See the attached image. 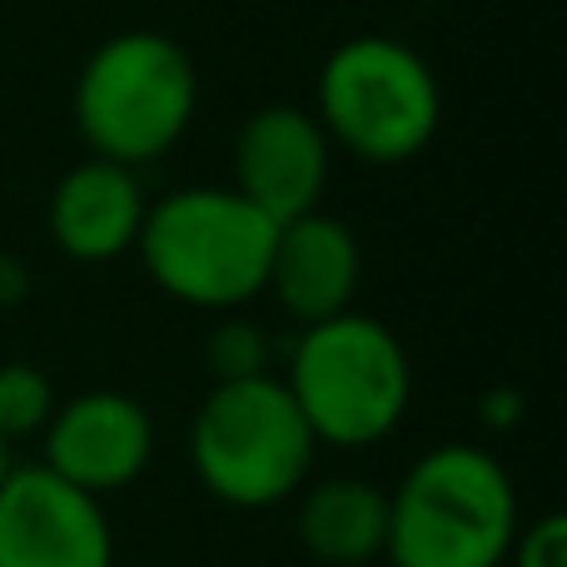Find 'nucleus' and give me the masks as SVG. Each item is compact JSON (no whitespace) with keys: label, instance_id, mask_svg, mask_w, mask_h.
<instances>
[{"label":"nucleus","instance_id":"16","mask_svg":"<svg viewBox=\"0 0 567 567\" xmlns=\"http://www.w3.org/2000/svg\"><path fill=\"white\" fill-rule=\"evenodd\" d=\"M478 419H483V429H493V433L518 429V419H523V393H518V389H488V393L478 399Z\"/></svg>","mask_w":567,"mask_h":567},{"label":"nucleus","instance_id":"14","mask_svg":"<svg viewBox=\"0 0 567 567\" xmlns=\"http://www.w3.org/2000/svg\"><path fill=\"white\" fill-rule=\"evenodd\" d=\"M205 363H209V373H215V383L259 379V373H269V363H275V339H269L265 323L245 319V313H225V319L209 329Z\"/></svg>","mask_w":567,"mask_h":567},{"label":"nucleus","instance_id":"5","mask_svg":"<svg viewBox=\"0 0 567 567\" xmlns=\"http://www.w3.org/2000/svg\"><path fill=\"white\" fill-rule=\"evenodd\" d=\"M313 443L279 373L215 383L189 419V468L215 503L265 513L309 483Z\"/></svg>","mask_w":567,"mask_h":567},{"label":"nucleus","instance_id":"9","mask_svg":"<svg viewBox=\"0 0 567 567\" xmlns=\"http://www.w3.org/2000/svg\"><path fill=\"white\" fill-rule=\"evenodd\" d=\"M333 175V145L313 110L265 105L235 135V189L275 225L319 209Z\"/></svg>","mask_w":567,"mask_h":567},{"label":"nucleus","instance_id":"4","mask_svg":"<svg viewBox=\"0 0 567 567\" xmlns=\"http://www.w3.org/2000/svg\"><path fill=\"white\" fill-rule=\"evenodd\" d=\"M199 110V75L185 45L159 30H120L85 55L70 95L90 155L125 169L155 165L185 140Z\"/></svg>","mask_w":567,"mask_h":567},{"label":"nucleus","instance_id":"15","mask_svg":"<svg viewBox=\"0 0 567 567\" xmlns=\"http://www.w3.org/2000/svg\"><path fill=\"white\" fill-rule=\"evenodd\" d=\"M503 567H567V518L563 513H543V518L523 523Z\"/></svg>","mask_w":567,"mask_h":567},{"label":"nucleus","instance_id":"18","mask_svg":"<svg viewBox=\"0 0 567 567\" xmlns=\"http://www.w3.org/2000/svg\"><path fill=\"white\" fill-rule=\"evenodd\" d=\"M10 468H16V458H10V443L6 439H0V478H6V473Z\"/></svg>","mask_w":567,"mask_h":567},{"label":"nucleus","instance_id":"17","mask_svg":"<svg viewBox=\"0 0 567 567\" xmlns=\"http://www.w3.org/2000/svg\"><path fill=\"white\" fill-rule=\"evenodd\" d=\"M25 293H30V269L16 255H0V309L25 303Z\"/></svg>","mask_w":567,"mask_h":567},{"label":"nucleus","instance_id":"2","mask_svg":"<svg viewBox=\"0 0 567 567\" xmlns=\"http://www.w3.org/2000/svg\"><path fill=\"white\" fill-rule=\"evenodd\" d=\"M279 225L235 185H185L145 209L135 255L150 284L185 309L239 313L269 284Z\"/></svg>","mask_w":567,"mask_h":567},{"label":"nucleus","instance_id":"11","mask_svg":"<svg viewBox=\"0 0 567 567\" xmlns=\"http://www.w3.org/2000/svg\"><path fill=\"white\" fill-rule=\"evenodd\" d=\"M145 185L140 169H125L115 159H80L75 169L60 175L50 189V239L65 259L75 265H110V259L130 255L145 225Z\"/></svg>","mask_w":567,"mask_h":567},{"label":"nucleus","instance_id":"6","mask_svg":"<svg viewBox=\"0 0 567 567\" xmlns=\"http://www.w3.org/2000/svg\"><path fill=\"white\" fill-rule=\"evenodd\" d=\"M313 120L333 150L393 169L433 145L443 125V90L413 45L393 35H349L319 70Z\"/></svg>","mask_w":567,"mask_h":567},{"label":"nucleus","instance_id":"8","mask_svg":"<svg viewBox=\"0 0 567 567\" xmlns=\"http://www.w3.org/2000/svg\"><path fill=\"white\" fill-rule=\"evenodd\" d=\"M45 468L55 478L75 483L80 493L105 503L110 493H125L145 478L155 458V419L140 399L120 389H90L55 403L50 423L40 429Z\"/></svg>","mask_w":567,"mask_h":567},{"label":"nucleus","instance_id":"12","mask_svg":"<svg viewBox=\"0 0 567 567\" xmlns=\"http://www.w3.org/2000/svg\"><path fill=\"white\" fill-rule=\"evenodd\" d=\"M293 538L319 567H369L383 563L389 538V488L369 478H319L299 488Z\"/></svg>","mask_w":567,"mask_h":567},{"label":"nucleus","instance_id":"3","mask_svg":"<svg viewBox=\"0 0 567 567\" xmlns=\"http://www.w3.org/2000/svg\"><path fill=\"white\" fill-rule=\"evenodd\" d=\"M284 389L319 449L329 443L353 453L383 443L403 423L413 403V363L389 323L349 309L299 329Z\"/></svg>","mask_w":567,"mask_h":567},{"label":"nucleus","instance_id":"7","mask_svg":"<svg viewBox=\"0 0 567 567\" xmlns=\"http://www.w3.org/2000/svg\"><path fill=\"white\" fill-rule=\"evenodd\" d=\"M0 567H115L105 503L45 463H16L0 478Z\"/></svg>","mask_w":567,"mask_h":567},{"label":"nucleus","instance_id":"10","mask_svg":"<svg viewBox=\"0 0 567 567\" xmlns=\"http://www.w3.org/2000/svg\"><path fill=\"white\" fill-rule=\"evenodd\" d=\"M359 284H363V245L339 215L309 209V215L279 225L265 293H275L279 309L299 329L333 319V313H349Z\"/></svg>","mask_w":567,"mask_h":567},{"label":"nucleus","instance_id":"13","mask_svg":"<svg viewBox=\"0 0 567 567\" xmlns=\"http://www.w3.org/2000/svg\"><path fill=\"white\" fill-rule=\"evenodd\" d=\"M55 383L45 369L35 363H0V439L20 443V439H40V429L55 413Z\"/></svg>","mask_w":567,"mask_h":567},{"label":"nucleus","instance_id":"1","mask_svg":"<svg viewBox=\"0 0 567 567\" xmlns=\"http://www.w3.org/2000/svg\"><path fill=\"white\" fill-rule=\"evenodd\" d=\"M523 528L518 483L483 443H439L389 488V567H503Z\"/></svg>","mask_w":567,"mask_h":567}]
</instances>
